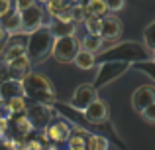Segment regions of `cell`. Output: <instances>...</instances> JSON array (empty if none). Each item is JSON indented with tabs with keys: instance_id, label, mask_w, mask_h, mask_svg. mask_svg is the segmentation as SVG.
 I'll return each instance as SVG.
<instances>
[{
	"instance_id": "6da1fadb",
	"label": "cell",
	"mask_w": 155,
	"mask_h": 150,
	"mask_svg": "<svg viewBox=\"0 0 155 150\" xmlns=\"http://www.w3.org/2000/svg\"><path fill=\"white\" fill-rule=\"evenodd\" d=\"M53 42H55V36L51 34L49 24H43L38 30H34L31 34H28L26 38V55L30 58L31 65H39L43 63L47 58L51 55L53 50Z\"/></svg>"
},
{
	"instance_id": "7a4b0ae2",
	"label": "cell",
	"mask_w": 155,
	"mask_h": 150,
	"mask_svg": "<svg viewBox=\"0 0 155 150\" xmlns=\"http://www.w3.org/2000/svg\"><path fill=\"white\" fill-rule=\"evenodd\" d=\"M22 85H24V95L28 99H31L34 103H43V105H55L57 103L55 87H53V83L45 75L28 71L22 77Z\"/></svg>"
},
{
	"instance_id": "3957f363",
	"label": "cell",
	"mask_w": 155,
	"mask_h": 150,
	"mask_svg": "<svg viewBox=\"0 0 155 150\" xmlns=\"http://www.w3.org/2000/svg\"><path fill=\"white\" fill-rule=\"evenodd\" d=\"M147 47L140 46L136 42H120V44H112L106 50H100V55L96 58V63L98 61H110V59H118V61H145L149 59Z\"/></svg>"
},
{
	"instance_id": "277c9868",
	"label": "cell",
	"mask_w": 155,
	"mask_h": 150,
	"mask_svg": "<svg viewBox=\"0 0 155 150\" xmlns=\"http://www.w3.org/2000/svg\"><path fill=\"white\" fill-rule=\"evenodd\" d=\"M79 50H81V40H77L75 34L61 36V38H55V42H53L51 58H55L59 63H73Z\"/></svg>"
},
{
	"instance_id": "5b68a950",
	"label": "cell",
	"mask_w": 155,
	"mask_h": 150,
	"mask_svg": "<svg viewBox=\"0 0 155 150\" xmlns=\"http://www.w3.org/2000/svg\"><path fill=\"white\" fill-rule=\"evenodd\" d=\"M130 67V61H118V59H110V61H102L98 73H96V79H94V87H102V85H108L112 83L114 79H118L122 73H126V69Z\"/></svg>"
},
{
	"instance_id": "8992f818",
	"label": "cell",
	"mask_w": 155,
	"mask_h": 150,
	"mask_svg": "<svg viewBox=\"0 0 155 150\" xmlns=\"http://www.w3.org/2000/svg\"><path fill=\"white\" fill-rule=\"evenodd\" d=\"M96 97H98V89H96L94 85L92 83H81L79 87L75 89L69 105H71L73 109H77V111H84Z\"/></svg>"
},
{
	"instance_id": "52a82bcc",
	"label": "cell",
	"mask_w": 155,
	"mask_h": 150,
	"mask_svg": "<svg viewBox=\"0 0 155 150\" xmlns=\"http://www.w3.org/2000/svg\"><path fill=\"white\" fill-rule=\"evenodd\" d=\"M22 16V34H31L34 30H38L39 26H43V8H39L38 4H31L26 10L20 12Z\"/></svg>"
},
{
	"instance_id": "ba28073f",
	"label": "cell",
	"mask_w": 155,
	"mask_h": 150,
	"mask_svg": "<svg viewBox=\"0 0 155 150\" xmlns=\"http://www.w3.org/2000/svg\"><path fill=\"white\" fill-rule=\"evenodd\" d=\"M30 120L34 123V128H45V124H49L51 117H53V105H43V103H35V105H28L26 109Z\"/></svg>"
},
{
	"instance_id": "9c48e42d",
	"label": "cell",
	"mask_w": 155,
	"mask_h": 150,
	"mask_svg": "<svg viewBox=\"0 0 155 150\" xmlns=\"http://www.w3.org/2000/svg\"><path fill=\"white\" fill-rule=\"evenodd\" d=\"M122 34V22L120 18H116L114 14H106L102 16V30H100V38L104 40L108 46L116 44V40Z\"/></svg>"
},
{
	"instance_id": "30bf717a",
	"label": "cell",
	"mask_w": 155,
	"mask_h": 150,
	"mask_svg": "<svg viewBox=\"0 0 155 150\" xmlns=\"http://www.w3.org/2000/svg\"><path fill=\"white\" fill-rule=\"evenodd\" d=\"M83 113H84V119H87L91 124H102V123L108 120V115H110L108 103L102 101V99H98V97H96Z\"/></svg>"
},
{
	"instance_id": "8fae6325",
	"label": "cell",
	"mask_w": 155,
	"mask_h": 150,
	"mask_svg": "<svg viewBox=\"0 0 155 150\" xmlns=\"http://www.w3.org/2000/svg\"><path fill=\"white\" fill-rule=\"evenodd\" d=\"M69 136H71V127H69L65 120H55V123L45 124V128H43V138L51 140V142H55V144L67 142Z\"/></svg>"
},
{
	"instance_id": "7c38bea8",
	"label": "cell",
	"mask_w": 155,
	"mask_h": 150,
	"mask_svg": "<svg viewBox=\"0 0 155 150\" xmlns=\"http://www.w3.org/2000/svg\"><path fill=\"white\" fill-rule=\"evenodd\" d=\"M153 101H155V85H141L132 95V107L136 113H141Z\"/></svg>"
},
{
	"instance_id": "4fadbf2b",
	"label": "cell",
	"mask_w": 155,
	"mask_h": 150,
	"mask_svg": "<svg viewBox=\"0 0 155 150\" xmlns=\"http://www.w3.org/2000/svg\"><path fill=\"white\" fill-rule=\"evenodd\" d=\"M30 69H31V61H30V58H28L26 54L10 59V61H6V71H8V75L14 77V79H22Z\"/></svg>"
},
{
	"instance_id": "5bb4252c",
	"label": "cell",
	"mask_w": 155,
	"mask_h": 150,
	"mask_svg": "<svg viewBox=\"0 0 155 150\" xmlns=\"http://www.w3.org/2000/svg\"><path fill=\"white\" fill-rule=\"evenodd\" d=\"M10 97H26L24 95V85H22V79H10L2 81L0 83V101H6Z\"/></svg>"
},
{
	"instance_id": "9a60e30c",
	"label": "cell",
	"mask_w": 155,
	"mask_h": 150,
	"mask_svg": "<svg viewBox=\"0 0 155 150\" xmlns=\"http://www.w3.org/2000/svg\"><path fill=\"white\" fill-rule=\"evenodd\" d=\"M10 120H12V127H14L16 134L28 136V134H31V132H34V123L30 120L28 113H18V115H12Z\"/></svg>"
},
{
	"instance_id": "2e32d148",
	"label": "cell",
	"mask_w": 155,
	"mask_h": 150,
	"mask_svg": "<svg viewBox=\"0 0 155 150\" xmlns=\"http://www.w3.org/2000/svg\"><path fill=\"white\" fill-rule=\"evenodd\" d=\"M2 26L6 28L8 36H18V34H22V30H20V26H22V16H20V12L18 10L8 12V14L2 18Z\"/></svg>"
},
{
	"instance_id": "e0dca14e",
	"label": "cell",
	"mask_w": 155,
	"mask_h": 150,
	"mask_svg": "<svg viewBox=\"0 0 155 150\" xmlns=\"http://www.w3.org/2000/svg\"><path fill=\"white\" fill-rule=\"evenodd\" d=\"M73 63H75L79 69L88 71V69H92V67L96 65V54L87 51V50H79L77 55H75V59H73Z\"/></svg>"
},
{
	"instance_id": "ac0fdd59",
	"label": "cell",
	"mask_w": 155,
	"mask_h": 150,
	"mask_svg": "<svg viewBox=\"0 0 155 150\" xmlns=\"http://www.w3.org/2000/svg\"><path fill=\"white\" fill-rule=\"evenodd\" d=\"M88 134H91V132H87V131H83L81 127H77V131L71 132V136H69L67 146L71 148V150H84V148H87Z\"/></svg>"
},
{
	"instance_id": "d6986e66",
	"label": "cell",
	"mask_w": 155,
	"mask_h": 150,
	"mask_svg": "<svg viewBox=\"0 0 155 150\" xmlns=\"http://www.w3.org/2000/svg\"><path fill=\"white\" fill-rule=\"evenodd\" d=\"M49 30L55 38H61V36H73L77 32V26L75 22H59L53 18V22L49 24Z\"/></svg>"
},
{
	"instance_id": "ffe728a7",
	"label": "cell",
	"mask_w": 155,
	"mask_h": 150,
	"mask_svg": "<svg viewBox=\"0 0 155 150\" xmlns=\"http://www.w3.org/2000/svg\"><path fill=\"white\" fill-rule=\"evenodd\" d=\"M2 105L8 109L10 115H18V113H26L28 105H26V97H10V99L2 101Z\"/></svg>"
},
{
	"instance_id": "44dd1931",
	"label": "cell",
	"mask_w": 155,
	"mask_h": 150,
	"mask_svg": "<svg viewBox=\"0 0 155 150\" xmlns=\"http://www.w3.org/2000/svg\"><path fill=\"white\" fill-rule=\"evenodd\" d=\"M81 50H87V51H92V54H98V51L102 50V38H100V36L87 34L83 40H81Z\"/></svg>"
},
{
	"instance_id": "7402d4cb",
	"label": "cell",
	"mask_w": 155,
	"mask_h": 150,
	"mask_svg": "<svg viewBox=\"0 0 155 150\" xmlns=\"http://www.w3.org/2000/svg\"><path fill=\"white\" fill-rule=\"evenodd\" d=\"M84 8H87L88 16H98V18H102V16H106L110 12L104 0H88V2L84 4Z\"/></svg>"
},
{
	"instance_id": "603a6c76",
	"label": "cell",
	"mask_w": 155,
	"mask_h": 150,
	"mask_svg": "<svg viewBox=\"0 0 155 150\" xmlns=\"http://www.w3.org/2000/svg\"><path fill=\"white\" fill-rule=\"evenodd\" d=\"M28 38V36H26ZM22 54H26V42H12L10 46L4 50V55H2V59H4V63L6 61H10V59H14V58H18V55H22Z\"/></svg>"
},
{
	"instance_id": "cb8c5ba5",
	"label": "cell",
	"mask_w": 155,
	"mask_h": 150,
	"mask_svg": "<svg viewBox=\"0 0 155 150\" xmlns=\"http://www.w3.org/2000/svg\"><path fill=\"white\" fill-rule=\"evenodd\" d=\"M84 28H87V34H92V36H100V30H102V18L98 16H87L84 20Z\"/></svg>"
},
{
	"instance_id": "d4e9b609",
	"label": "cell",
	"mask_w": 155,
	"mask_h": 150,
	"mask_svg": "<svg viewBox=\"0 0 155 150\" xmlns=\"http://www.w3.org/2000/svg\"><path fill=\"white\" fill-rule=\"evenodd\" d=\"M87 148L88 150H106V148H110V142L100 134H88Z\"/></svg>"
},
{
	"instance_id": "484cf974",
	"label": "cell",
	"mask_w": 155,
	"mask_h": 150,
	"mask_svg": "<svg viewBox=\"0 0 155 150\" xmlns=\"http://www.w3.org/2000/svg\"><path fill=\"white\" fill-rule=\"evenodd\" d=\"M67 6H71L67 0H47L45 2V12L51 16V18H55V16L59 14V12H63Z\"/></svg>"
},
{
	"instance_id": "4316f807",
	"label": "cell",
	"mask_w": 155,
	"mask_h": 150,
	"mask_svg": "<svg viewBox=\"0 0 155 150\" xmlns=\"http://www.w3.org/2000/svg\"><path fill=\"white\" fill-rule=\"evenodd\" d=\"M71 16H73V22L75 24H81V22L87 20L88 14H87V8L81 2H77V4H71Z\"/></svg>"
},
{
	"instance_id": "83f0119b",
	"label": "cell",
	"mask_w": 155,
	"mask_h": 150,
	"mask_svg": "<svg viewBox=\"0 0 155 150\" xmlns=\"http://www.w3.org/2000/svg\"><path fill=\"white\" fill-rule=\"evenodd\" d=\"M143 42H145V47H147V50H155V20L145 28Z\"/></svg>"
},
{
	"instance_id": "f1b7e54d",
	"label": "cell",
	"mask_w": 155,
	"mask_h": 150,
	"mask_svg": "<svg viewBox=\"0 0 155 150\" xmlns=\"http://www.w3.org/2000/svg\"><path fill=\"white\" fill-rule=\"evenodd\" d=\"M140 115H141V117H143V119H145V120H147V123H149V124H155V101H153V103H151V105H147V107H145V109H143V111H141V113H140Z\"/></svg>"
},
{
	"instance_id": "f546056e",
	"label": "cell",
	"mask_w": 155,
	"mask_h": 150,
	"mask_svg": "<svg viewBox=\"0 0 155 150\" xmlns=\"http://www.w3.org/2000/svg\"><path fill=\"white\" fill-rule=\"evenodd\" d=\"M104 2H106V6H108L110 12H118V10H122V8H124L126 0H104Z\"/></svg>"
},
{
	"instance_id": "4dcf8cb0",
	"label": "cell",
	"mask_w": 155,
	"mask_h": 150,
	"mask_svg": "<svg viewBox=\"0 0 155 150\" xmlns=\"http://www.w3.org/2000/svg\"><path fill=\"white\" fill-rule=\"evenodd\" d=\"M55 20H59V22H73V16H71V6H67L63 12H59V14L55 16Z\"/></svg>"
},
{
	"instance_id": "1f68e13d",
	"label": "cell",
	"mask_w": 155,
	"mask_h": 150,
	"mask_svg": "<svg viewBox=\"0 0 155 150\" xmlns=\"http://www.w3.org/2000/svg\"><path fill=\"white\" fill-rule=\"evenodd\" d=\"M136 67H137V69H141V71H145L149 77H153V79H155V63H153V65H149V63H143V61H141V63H137Z\"/></svg>"
},
{
	"instance_id": "d6a6232c",
	"label": "cell",
	"mask_w": 155,
	"mask_h": 150,
	"mask_svg": "<svg viewBox=\"0 0 155 150\" xmlns=\"http://www.w3.org/2000/svg\"><path fill=\"white\" fill-rule=\"evenodd\" d=\"M12 10V0H0V20Z\"/></svg>"
},
{
	"instance_id": "836d02e7",
	"label": "cell",
	"mask_w": 155,
	"mask_h": 150,
	"mask_svg": "<svg viewBox=\"0 0 155 150\" xmlns=\"http://www.w3.org/2000/svg\"><path fill=\"white\" fill-rule=\"evenodd\" d=\"M8 117H4V113L0 111V138H2L4 134H6V131H8Z\"/></svg>"
},
{
	"instance_id": "e575fe53",
	"label": "cell",
	"mask_w": 155,
	"mask_h": 150,
	"mask_svg": "<svg viewBox=\"0 0 155 150\" xmlns=\"http://www.w3.org/2000/svg\"><path fill=\"white\" fill-rule=\"evenodd\" d=\"M14 2H16V10H18V12H22V10H26L28 6L35 4V0H14Z\"/></svg>"
},
{
	"instance_id": "d590c367",
	"label": "cell",
	"mask_w": 155,
	"mask_h": 150,
	"mask_svg": "<svg viewBox=\"0 0 155 150\" xmlns=\"http://www.w3.org/2000/svg\"><path fill=\"white\" fill-rule=\"evenodd\" d=\"M2 144H4L6 148H24V144L20 142V140H12V138H4Z\"/></svg>"
},
{
	"instance_id": "8d00e7d4",
	"label": "cell",
	"mask_w": 155,
	"mask_h": 150,
	"mask_svg": "<svg viewBox=\"0 0 155 150\" xmlns=\"http://www.w3.org/2000/svg\"><path fill=\"white\" fill-rule=\"evenodd\" d=\"M24 148H28V150H41V148H43V144L39 142V140H30V142L24 144Z\"/></svg>"
},
{
	"instance_id": "74e56055",
	"label": "cell",
	"mask_w": 155,
	"mask_h": 150,
	"mask_svg": "<svg viewBox=\"0 0 155 150\" xmlns=\"http://www.w3.org/2000/svg\"><path fill=\"white\" fill-rule=\"evenodd\" d=\"M6 38H8V32L0 22V50H4V46H6Z\"/></svg>"
},
{
	"instance_id": "f35d334b",
	"label": "cell",
	"mask_w": 155,
	"mask_h": 150,
	"mask_svg": "<svg viewBox=\"0 0 155 150\" xmlns=\"http://www.w3.org/2000/svg\"><path fill=\"white\" fill-rule=\"evenodd\" d=\"M69 4H77V2H83V0H67Z\"/></svg>"
},
{
	"instance_id": "ab89813d",
	"label": "cell",
	"mask_w": 155,
	"mask_h": 150,
	"mask_svg": "<svg viewBox=\"0 0 155 150\" xmlns=\"http://www.w3.org/2000/svg\"><path fill=\"white\" fill-rule=\"evenodd\" d=\"M151 59H153V63H155V50H151Z\"/></svg>"
},
{
	"instance_id": "60d3db41",
	"label": "cell",
	"mask_w": 155,
	"mask_h": 150,
	"mask_svg": "<svg viewBox=\"0 0 155 150\" xmlns=\"http://www.w3.org/2000/svg\"><path fill=\"white\" fill-rule=\"evenodd\" d=\"M38 2H41V4H45V2H47V0H38Z\"/></svg>"
}]
</instances>
